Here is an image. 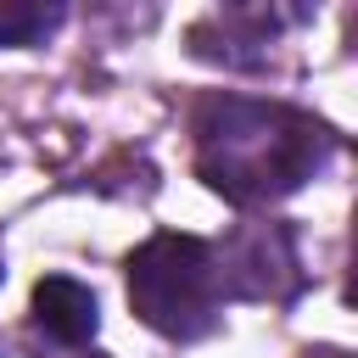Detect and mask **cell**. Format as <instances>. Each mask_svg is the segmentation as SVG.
<instances>
[{"mask_svg": "<svg viewBox=\"0 0 358 358\" xmlns=\"http://www.w3.org/2000/svg\"><path fill=\"white\" fill-rule=\"evenodd\" d=\"M324 157L330 129L296 106L213 95L196 112V168L235 207H263L302 190L324 168Z\"/></svg>", "mask_w": 358, "mask_h": 358, "instance_id": "6da1fadb", "label": "cell"}, {"mask_svg": "<svg viewBox=\"0 0 358 358\" xmlns=\"http://www.w3.org/2000/svg\"><path fill=\"white\" fill-rule=\"evenodd\" d=\"M218 257L196 235H151L129 252V308L168 341H196L218 324Z\"/></svg>", "mask_w": 358, "mask_h": 358, "instance_id": "7a4b0ae2", "label": "cell"}, {"mask_svg": "<svg viewBox=\"0 0 358 358\" xmlns=\"http://www.w3.org/2000/svg\"><path fill=\"white\" fill-rule=\"evenodd\" d=\"M34 324L62 347H90L101 330V302L73 274H45L34 285Z\"/></svg>", "mask_w": 358, "mask_h": 358, "instance_id": "3957f363", "label": "cell"}, {"mask_svg": "<svg viewBox=\"0 0 358 358\" xmlns=\"http://www.w3.org/2000/svg\"><path fill=\"white\" fill-rule=\"evenodd\" d=\"M62 22V6L39 0H0V45H39Z\"/></svg>", "mask_w": 358, "mask_h": 358, "instance_id": "277c9868", "label": "cell"}, {"mask_svg": "<svg viewBox=\"0 0 358 358\" xmlns=\"http://www.w3.org/2000/svg\"><path fill=\"white\" fill-rule=\"evenodd\" d=\"M308 358H341V352H308Z\"/></svg>", "mask_w": 358, "mask_h": 358, "instance_id": "5b68a950", "label": "cell"}]
</instances>
